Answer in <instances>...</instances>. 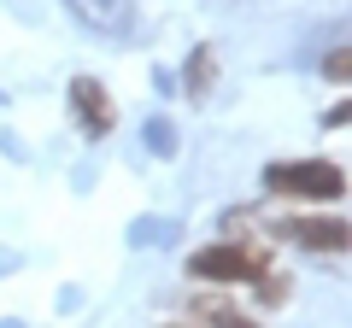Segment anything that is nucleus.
I'll use <instances>...</instances> for the list:
<instances>
[{
	"instance_id": "f257e3e1",
	"label": "nucleus",
	"mask_w": 352,
	"mask_h": 328,
	"mask_svg": "<svg viewBox=\"0 0 352 328\" xmlns=\"http://www.w3.org/2000/svg\"><path fill=\"white\" fill-rule=\"evenodd\" d=\"M270 194H288V200H340L346 194V170L329 159H288L264 170Z\"/></svg>"
},
{
	"instance_id": "f03ea898",
	"label": "nucleus",
	"mask_w": 352,
	"mask_h": 328,
	"mask_svg": "<svg viewBox=\"0 0 352 328\" xmlns=\"http://www.w3.org/2000/svg\"><path fill=\"white\" fill-rule=\"evenodd\" d=\"M264 253L258 246H241V240H217V246H200L188 258V276L194 281H258L264 276Z\"/></svg>"
},
{
	"instance_id": "7ed1b4c3",
	"label": "nucleus",
	"mask_w": 352,
	"mask_h": 328,
	"mask_svg": "<svg viewBox=\"0 0 352 328\" xmlns=\"http://www.w3.org/2000/svg\"><path fill=\"white\" fill-rule=\"evenodd\" d=\"M71 106H76V117H82L88 135H112L118 106H112V94H106V82H94V76H76V82H71Z\"/></svg>"
},
{
	"instance_id": "20e7f679",
	"label": "nucleus",
	"mask_w": 352,
	"mask_h": 328,
	"mask_svg": "<svg viewBox=\"0 0 352 328\" xmlns=\"http://www.w3.org/2000/svg\"><path fill=\"white\" fill-rule=\"evenodd\" d=\"M282 235L300 240V246H311V253H346V223H340V217H288Z\"/></svg>"
},
{
	"instance_id": "39448f33",
	"label": "nucleus",
	"mask_w": 352,
	"mask_h": 328,
	"mask_svg": "<svg viewBox=\"0 0 352 328\" xmlns=\"http://www.w3.org/2000/svg\"><path fill=\"white\" fill-rule=\"evenodd\" d=\"M71 12L94 24L100 36H129L135 30V0H71Z\"/></svg>"
},
{
	"instance_id": "423d86ee",
	"label": "nucleus",
	"mask_w": 352,
	"mask_h": 328,
	"mask_svg": "<svg viewBox=\"0 0 352 328\" xmlns=\"http://www.w3.org/2000/svg\"><path fill=\"white\" fill-rule=\"evenodd\" d=\"M188 316L200 328H258V316H247V311H235L229 299H217V293H200V299L188 305Z\"/></svg>"
},
{
	"instance_id": "0eeeda50",
	"label": "nucleus",
	"mask_w": 352,
	"mask_h": 328,
	"mask_svg": "<svg viewBox=\"0 0 352 328\" xmlns=\"http://www.w3.org/2000/svg\"><path fill=\"white\" fill-rule=\"evenodd\" d=\"M212 76H217V47H194L188 71H182V89H188V100H206V94H212Z\"/></svg>"
},
{
	"instance_id": "6e6552de",
	"label": "nucleus",
	"mask_w": 352,
	"mask_h": 328,
	"mask_svg": "<svg viewBox=\"0 0 352 328\" xmlns=\"http://www.w3.org/2000/svg\"><path fill=\"white\" fill-rule=\"evenodd\" d=\"M329 76H335V82H346V47L329 53Z\"/></svg>"
}]
</instances>
